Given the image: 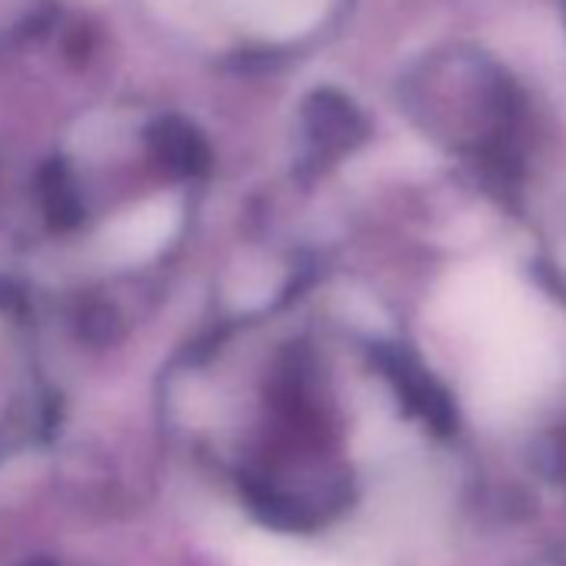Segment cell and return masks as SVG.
<instances>
[{
	"mask_svg": "<svg viewBox=\"0 0 566 566\" xmlns=\"http://www.w3.org/2000/svg\"><path fill=\"white\" fill-rule=\"evenodd\" d=\"M184 220V200L177 193L150 197L120 217H114L97 233V253L111 266H134L150 256H157L180 230Z\"/></svg>",
	"mask_w": 566,
	"mask_h": 566,
	"instance_id": "cell-1",
	"label": "cell"
},
{
	"mask_svg": "<svg viewBox=\"0 0 566 566\" xmlns=\"http://www.w3.org/2000/svg\"><path fill=\"white\" fill-rule=\"evenodd\" d=\"M220 8L260 38H297L321 24L327 0H220Z\"/></svg>",
	"mask_w": 566,
	"mask_h": 566,
	"instance_id": "cell-2",
	"label": "cell"
},
{
	"mask_svg": "<svg viewBox=\"0 0 566 566\" xmlns=\"http://www.w3.org/2000/svg\"><path fill=\"white\" fill-rule=\"evenodd\" d=\"M273 273H270V266H260V270H237V287H230V301L237 304V307H260V304H266L270 301V294H273Z\"/></svg>",
	"mask_w": 566,
	"mask_h": 566,
	"instance_id": "cell-3",
	"label": "cell"
}]
</instances>
